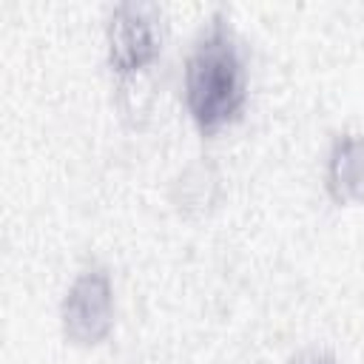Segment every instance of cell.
I'll return each mask as SVG.
<instances>
[{"instance_id": "obj_1", "label": "cell", "mask_w": 364, "mask_h": 364, "mask_svg": "<svg viewBox=\"0 0 364 364\" xmlns=\"http://www.w3.org/2000/svg\"><path fill=\"white\" fill-rule=\"evenodd\" d=\"M185 100H188L191 117L205 134H213L225 122L236 119V114L245 105L242 57L222 17L210 20V28L188 57Z\"/></svg>"}, {"instance_id": "obj_2", "label": "cell", "mask_w": 364, "mask_h": 364, "mask_svg": "<svg viewBox=\"0 0 364 364\" xmlns=\"http://www.w3.org/2000/svg\"><path fill=\"white\" fill-rule=\"evenodd\" d=\"M159 54L156 6L119 3L108 23V60L117 74H134L151 65Z\"/></svg>"}, {"instance_id": "obj_3", "label": "cell", "mask_w": 364, "mask_h": 364, "mask_svg": "<svg viewBox=\"0 0 364 364\" xmlns=\"http://www.w3.org/2000/svg\"><path fill=\"white\" fill-rule=\"evenodd\" d=\"M63 330L74 344H97L111 330V282L108 273L85 270L63 301Z\"/></svg>"}, {"instance_id": "obj_4", "label": "cell", "mask_w": 364, "mask_h": 364, "mask_svg": "<svg viewBox=\"0 0 364 364\" xmlns=\"http://www.w3.org/2000/svg\"><path fill=\"white\" fill-rule=\"evenodd\" d=\"M327 191L336 202L364 199V136L341 134L327 162Z\"/></svg>"}, {"instance_id": "obj_5", "label": "cell", "mask_w": 364, "mask_h": 364, "mask_svg": "<svg viewBox=\"0 0 364 364\" xmlns=\"http://www.w3.org/2000/svg\"><path fill=\"white\" fill-rule=\"evenodd\" d=\"M290 364H338L330 353H318V350H307L301 355H296Z\"/></svg>"}]
</instances>
